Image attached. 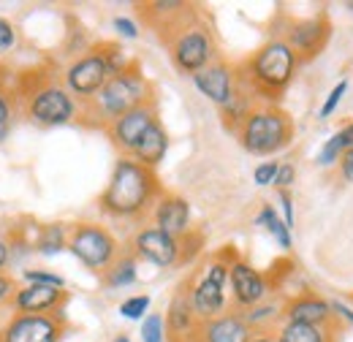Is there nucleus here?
I'll return each instance as SVG.
<instances>
[{
  "label": "nucleus",
  "instance_id": "nucleus-2",
  "mask_svg": "<svg viewBox=\"0 0 353 342\" xmlns=\"http://www.w3.org/2000/svg\"><path fill=\"white\" fill-rule=\"evenodd\" d=\"M299 57L285 41H266L245 66V74H236L239 82L248 87L256 98H266L269 103L283 95V90L291 85Z\"/></svg>",
  "mask_w": 353,
  "mask_h": 342
},
{
  "label": "nucleus",
  "instance_id": "nucleus-20",
  "mask_svg": "<svg viewBox=\"0 0 353 342\" xmlns=\"http://www.w3.org/2000/svg\"><path fill=\"white\" fill-rule=\"evenodd\" d=\"M152 210H155V212H152L155 225H158L161 231L172 234L174 239L188 234V225H190V204H188L182 196H172V193H169V196H161Z\"/></svg>",
  "mask_w": 353,
  "mask_h": 342
},
{
  "label": "nucleus",
  "instance_id": "nucleus-9",
  "mask_svg": "<svg viewBox=\"0 0 353 342\" xmlns=\"http://www.w3.org/2000/svg\"><path fill=\"white\" fill-rule=\"evenodd\" d=\"M109 79H112V68L103 60L101 49L95 46V49L85 52L79 60H74L68 66V71H65V90L71 95H77V98H90L92 101L106 87Z\"/></svg>",
  "mask_w": 353,
  "mask_h": 342
},
{
  "label": "nucleus",
  "instance_id": "nucleus-40",
  "mask_svg": "<svg viewBox=\"0 0 353 342\" xmlns=\"http://www.w3.org/2000/svg\"><path fill=\"white\" fill-rule=\"evenodd\" d=\"M8 261H11V248H8V245L0 239V269H3Z\"/></svg>",
  "mask_w": 353,
  "mask_h": 342
},
{
  "label": "nucleus",
  "instance_id": "nucleus-30",
  "mask_svg": "<svg viewBox=\"0 0 353 342\" xmlns=\"http://www.w3.org/2000/svg\"><path fill=\"white\" fill-rule=\"evenodd\" d=\"M277 171H280V163H277V161H264L261 166H256V171H253V182H256L259 188H269V185H274Z\"/></svg>",
  "mask_w": 353,
  "mask_h": 342
},
{
  "label": "nucleus",
  "instance_id": "nucleus-15",
  "mask_svg": "<svg viewBox=\"0 0 353 342\" xmlns=\"http://www.w3.org/2000/svg\"><path fill=\"white\" fill-rule=\"evenodd\" d=\"M329 19L326 17H312V19H302V22H294L288 28V36H285V43L294 49L296 57H315L326 41H329Z\"/></svg>",
  "mask_w": 353,
  "mask_h": 342
},
{
  "label": "nucleus",
  "instance_id": "nucleus-13",
  "mask_svg": "<svg viewBox=\"0 0 353 342\" xmlns=\"http://www.w3.org/2000/svg\"><path fill=\"white\" fill-rule=\"evenodd\" d=\"M228 283H231V294H234V307L236 310H253L266 301V280L261 272H256L248 261H231V272H228Z\"/></svg>",
  "mask_w": 353,
  "mask_h": 342
},
{
  "label": "nucleus",
  "instance_id": "nucleus-42",
  "mask_svg": "<svg viewBox=\"0 0 353 342\" xmlns=\"http://www.w3.org/2000/svg\"><path fill=\"white\" fill-rule=\"evenodd\" d=\"M114 342H131V337L128 334H120V337H114Z\"/></svg>",
  "mask_w": 353,
  "mask_h": 342
},
{
  "label": "nucleus",
  "instance_id": "nucleus-41",
  "mask_svg": "<svg viewBox=\"0 0 353 342\" xmlns=\"http://www.w3.org/2000/svg\"><path fill=\"white\" fill-rule=\"evenodd\" d=\"M250 342H277V340H274L272 334H256V337H253Z\"/></svg>",
  "mask_w": 353,
  "mask_h": 342
},
{
  "label": "nucleus",
  "instance_id": "nucleus-14",
  "mask_svg": "<svg viewBox=\"0 0 353 342\" xmlns=\"http://www.w3.org/2000/svg\"><path fill=\"white\" fill-rule=\"evenodd\" d=\"M193 85L201 95H207L215 106L225 109L236 95L239 79H236V68H231L228 63H210L204 71H199L193 77Z\"/></svg>",
  "mask_w": 353,
  "mask_h": 342
},
{
  "label": "nucleus",
  "instance_id": "nucleus-33",
  "mask_svg": "<svg viewBox=\"0 0 353 342\" xmlns=\"http://www.w3.org/2000/svg\"><path fill=\"white\" fill-rule=\"evenodd\" d=\"M294 179H296V169H294L291 163H280L277 179H274V188H280V190H288V188L294 185Z\"/></svg>",
  "mask_w": 353,
  "mask_h": 342
},
{
  "label": "nucleus",
  "instance_id": "nucleus-43",
  "mask_svg": "<svg viewBox=\"0 0 353 342\" xmlns=\"http://www.w3.org/2000/svg\"><path fill=\"white\" fill-rule=\"evenodd\" d=\"M348 8H351V11H353V3H348Z\"/></svg>",
  "mask_w": 353,
  "mask_h": 342
},
{
  "label": "nucleus",
  "instance_id": "nucleus-39",
  "mask_svg": "<svg viewBox=\"0 0 353 342\" xmlns=\"http://www.w3.org/2000/svg\"><path fill=\"white\" fill-rule=\"evenodd\" d=\"M332 310L340 315V321H348V323H353V312L345 307V304H332Z\"/></svg>",
  "mask_w": 353,
  "mask_h": 342
},
{
  "label": "nucleus",
  "instance_id": "nucleus-8",
  "mask_svg": "<svg viewBox=\"0 0 353 342\" xmlns=\"http://www.w3.org/2000/svg\"><path fill=\"white\" fill-rule=\"evenodd\" d=\"M169 52H172V60L182 74H190L196 77L199 71H204L212 57H215V43L207 28L201 25H193L188 30H182L174 41L169 43Z\"/></svg>",
  "mask_w": 353,
  "mask_h": 342
},
{
  "label": "nucleus",
  "instance_id": "nucleus-12",
  "mask_svg": "<svg viewBox=\"0 0 353 342\" xmlns=\"http://www.w3.org/2000/svg\"><path fill=\"white\" fill-rule=\"evenodd\" d=\"M133 253L136 258H144L150 261L152 266H174L182 250H179V239H174L172 234L161 231L158 225H144L141 231H136L133 237Z\"/></svg>",
  "mask_w": 353,
  "mask_h": 342
},
{
  "label": "nucleus",
  "instance_id": "nucleus-36",
  "mask_svg": "<svg viewBox=\"0 0 353 342\" xmlns=\"http://www.w3.org/2000/svg\"><path fill=\"white\" fill-rule=\"evenodd\" d=\"M280 204H283V214H285V225L294 228V201L288 190H280Z\"/></svg>",
  "mask_w": 353,
  "mask_h": 342
},
{
  "label": "nucleus",
  "instance_id": "nucleus-28",
  "mask_svg": "<svg viewBox=\"0 0 353 342\" xmlns=\"http://www.w3.org/2000/svg\"><path fill=\"white\" fill-rule=\"evenodd\" d=\"M150 304H152V299H150L147 294H141V296H131V299H125L123 304H120V315H123L125 321H139V318H147Z\"/></svg>",
  "mask_w": 353,
  "mask_h": 342
},
{
  "label": "nucleus",
  "instance_id": "nucleus-5",
  "mask_svg": "<svg viewBox=\"0 0 353 342\" xmlns=\"http://www.w3.org/2000/svg\"><path fill=\"white\" fill-rule=\"evenodd\" d=\"M68 250L74 253L77 261H82L90 272L103 274L117 258V239L98 223H79L74 225L71 237H68Z\"/></svg>",
  "mask_w": 353,
  "mask_h": 342
},
{
  "label": "nucleus",
  "instance_id": "nucleus-32",
  "mask_svg": "<svg viewBox=\"0 0 353 342\" xmlns=\"http://www.w3.org/2000/svg\"><path fill=\"white\" fill-rule=\"evenodd\" d=\"M14 43H17V30H14V25L0 17V52L14 49Z\"/></svg>",
  "mask_w": 353,
  "mask_h": 342
},
{
  "label": "nucleus",
  "instance_id": "nucleus-4",
  "mask_svg": "<svg viewBox=\"0 0 353 342\" xmlns=\"http://www.w3.org/2000/svg\"><path fill=\"white\" fill-rule=\"evenodd\" d=\"M236 136H239V144L245 147V152L264 158V155H274L291 144L294 125H291V117L280 106L264 103V106H256L245 117Z\"/></svg>",
  "mask_w": 353,
  "mask_h": 342
},
{
  "label": "nucleus",
  "instance_id": "nucleus-31",
  "mask_svg": "<svg viewBox=\"0 0 353 342\" xmlns=\"http://www.w3.org/2000/svg\"><path fill=\"white\" fill-rule=\"evenodd\" d=\"M345 90H348V82H345V79H343L340 85H334V90H332V92H329V98H326V103L321 106V117H329V114L340 106V101H343Z\"/></svg>",
  "mask_w": 353,
  "mask_h": 342
},
{
  "label": "nucleus",
  "instance_id": "nucleus-27",
  "mask_svg": "<svg viewBox=\"0 0 353 342\" xmlns=\"http://www.w3.org/2000/svg\"><path fill=\"white\" fill-rule=\"evenodd\" d=\"M345 152H348V147H345V141H343V133L337 130V133L323 144V150H321V155H318V163H321V166H332V163H337Z\"/></svg>",
  "mask_w": 353,
  "mask_h": 342
},
{
  "label": "nucleus",
  "instance_id": "nucleus-35",
  "mask_svg": "<svg viewBox=\"0 0 353 342\" xmlns=\"http://www.w3.org/2000/svg\"><path fill=\"white\" fill-rule=\"evenodd\" d=\"M8 125H11V103H8V95L0 90V139L8 133Z\"/></svg>",
  "mask_w": 353,
  "mask_h": 342
},
{
  "label": "nucleus",
  "instance_id": "nucleus-23",
  "mask_svg": "<svg viewBox=\"0 0 353 342\" xmlns=\"http://www.w3.org/2000/svg\"><path fill=\"white\" fill-rule=\"evenodd\" d=\"M139 258L136 253H125V256H120L101 277H103V283L109 285V288H125V285H133L136 283V274H139V263H136Z\"/></svg>",
  "mask_w": 353,
  "mask_h": 342
},
{
  "label": "nucleus",
  "instance_id": "nucleus-6",
  "mask_svg": "<svg viewBox=\"0 0 353 342\" xmlns=\"http://www.w3.org/2000/svg\"><path fill=\"white\" fill-rule=\"evenodd\" d=\"M25 112L33 123L41 125H65L79 114L74 95L57 82H41L25 92Z\"/></svg>",
  "mask_w": 353,
  "mask_h": 342
},
{
  "label": "nucleus",
  "instance_id": "nucleus-38",
  "mask_svg": "<svg viewBox=\"0 0 353 342\" xmlns=\"http://www.w3.org/2000/svg\"><path fill=\"white\" fill-rule=\"evenodd\" d=\"M340 171H343V177L353 182V150H348L343 158H340Z\"/></svg>",
  "mask_w": 353,
  "mask_h": 342
},
{
  "label": "nucleus",
  "instance_id": "nucleus-3",
  "mask_svg": "<svg viewBox=\"0 0 353 342\" xmlns=\"http://www.w3.org/2000/svg\"><path fill=\"white\" fill-rule=\"evenodd\" d=\"M150 101H155V90L141 74V68L131 63V68H125L123 74H114L106 87L92 101H88V112H92V120H98L106 130L117 117Z\"/></svg>",
  "mask_w": 353,
  "mask_h": 342
},
{
  "label": "nucleus",
  "instance_id": "nucleus-18",
  "mask_svg": "<svg viewBox=\"0 0 353 342\" xmlns=\"http://www.w3.org/2000/svg\"><path fill=\"white\" fill-rule=\"evenodd\" d=\"M332 304L315 294L296 296L283 307V323H302V326H329L332 323Z\"/></svg>",
  "mask_w": 353,
  "mask_h": 342
},
{
  "label": "nucleus",
  "instance_id": "nucleus-22",
  "mask_svg": "<svg viewBox=\"0 0 353 342\" xmlns=\"http://www.w3.org/2000/svg\"><path fill=\"white\" fill-rule=\"evenodd\" d=\"M277 342H334V323L329 326L283 323L277 332Z\"/></svg>",
  "mask_w": 353,
  "mask_h": 342
},
{
  "label": "nucleus",
  "instance_id": "nucleus-37",
  "mask_svg": "<svg viewBox=\"0 0 353 342\" xmlns=\"http://www.w3.org/2000/svg\"><path fill=\"white\" fill-rule=\"evenodd\" d=\"M14 294H17L14 280H11V277H6V274H0V304L11 301V299H14Z\"/></svg>",
  "mask_w": 353,
  "mask_h": 342
},
{
  "label": "nucleus",
  "instance_id": "nucleus-24",
  "mask_svg": "<svg viewBox=\"0 0 353 342\" xmlns=\"http://www.w3.org/2000/svg\"><path fill=\"white\" fill-rule=\"evenodd\" d=\"M256 223L259 225H264L266 231L280 242V248L283 250H288L291 248V228L285 225V220H280L277 217V212H274V207H261V212H259V217H256Z\"/></svg>",
  "mask_w": 353,
  "mask_h": 342
},
{
  "label": "nucleus",
  "instance_id": "nucleus-17",
  "mask_svg": "<svg viewBox=\"0 0 353 342\" xmlns=\"http://www.w3.org/2000/svg\"><path fill=\"white\" fill-rule=\"evenodd\" d=\"M65 291L63 288H52V285H22L17 288L11 307L17 312H28V315H52L57 307L65 304Z\"/></svg>",
  "mask_w": 353,
  "mask_h": 342
},
{
  "label": "nucleus",
  "instance_id": "nucleus-11",
  "mask_svg": "<svg viewBox=\"0 0 353 342\" xmlns=\"http://www.w3.org/2000/svg\"><path fill=\"white\" fill-rule=\"evenodd\" d=\"M158 123V106L155 101L144 103V106H136L128 114L117 117L109 128H106V136L112 139V144L117 150H123L125 155H133V150L139 147L141 136Z\"/></svg>",
  "mask_w": 353,
  "mask_h": 342
},
{
  "label": "nucleus",
  "instance_id": "nucleus-21",
  "mask_svg": "<svg viewBox=\"0 0 353 342\" xmlns=\"http://www.w3.org/2000/svg\"><path fill=\"white\" fill-rule=\"evenodd\" d=\"M166 152H169V133H166V128H163L161 120H158L152 128L141 136V141H139V147L133 150L131 158H136V161H139L141 166H147V169H155V166H161V161L166 158Z\"/></svg>",
  "mask_w": 353,
  "mask_h": 342
},
{
  "label": "nucleus",
  "instance_id": "nucleus-29",
  "mask_svg": "<svg viewBox=\"0 0 353 342\" xmlns=\"http://www.w3.org/2000/svg\"><path fill=\"white\" fill-rule=\"evenodd\" d=\"M25 285H52V288H65V280L54 272H46V269H28L25 274Z\"/></svg>",
  "mask_w": 353,
  "mask_h": 342
},
{
  "label": "nucleus",
  "instance_id": "nucleus-7",
  "mask_svg": "<svg viewBox=\"0 0 353 342\" xmlns=\"http://www.w3.org/2000/svg\"><path fill=\"white\" fill-rule=\"evenodd\" d=\"M228 272H231V263L215 258L204 266L201 277L196 283H190V301H193V310L199 315V321H212L223 315L225 310V283H228Z\"/></svg>",
  "mask_w": 353,
  "mask_h": 342
},
{
  "label": "nucleus",
  "instance_id": "nucleus-10",
  "mask_svg": "<svg viewBox=\"0 0 353 342\" xmlns=\"http://www.w3.org/2000/svg\"><path fill=\"white\" fill-rule=\"evenodd\" d=\"M63 332H65V321L57 315L17 312L0 329V342H57Z\"/></svg>",
  "mask_w": 353,
  "mask_h": 342
},
{
  "label": "nucleus",
  "instance_id": "nucleus-1",
  "mask_svg": "<svg viewBox=\"0 0 353 342\" xmlns=\"http://www.w3.org/2000/svg\"><path fill=\"white\" fill-rule=\"evenodd\" d=\"M161 182L155 169L141 166L136 158L125 155L114 163L106 190L101 193V212L112 217H139L161 199Z\"/></svg>",
  "mask_w": 353,
  "mask_h": 342
},
{
  "label": "nucleus",
  "instance_id": "nucleus-25",
  "mask_svg": "<svg viewBox=\"0 0 353 342\" xmlns=\"http://www.w3.org/2000/svg\"><path fill=\"white\" fill-rule=\"evenodd\" d=\"M63 248H68V237H65V228L63 225H46V228L39 231L36 250L41 256H57Z\"/></svg>",
  "mask_w": 353,
  "mask_h": 342
},
{
  "label": "nucleus",
  "instance_id": "nucleus-16",
  "mask_svg": "<svg viewBox=\"0 0 353 342\" xmlns=\"http://www.w3.org/2000/svg\"><path fill=\"white\" fill-rule=\"evenodd\" d=\"M201 323H204V321H199V315H196V310H193V301H190V283H185V285L176 291L174 299H172L169 315H166L169 337H172V342L199 337Z\"/></svg>",
  "mask_w": 353,
  "mask_h": 342
},
{
  "label": "nucleus",
  "instance_id": "nucleus-34",
  "mask_svg": "<svg viewBox=\"0 0 353 342\" xmlns=\"http://www.w3.org/2000/svg\"><path fill=\"white\" fill-rule=\"evenodd\" d=\"M112 25H114L117 36H123V39H136V36H139V28H136V22H133V19H128V17H117Z\"/></svg>",
  "mask_w": 353,
  "mask_h": 342
},
{
  "label": "nucleus",
  "instance_id": "nucleus-26",
  "mask_svg": "<svg viewBox=\"0 0 353 342\" xmlns=\"http://www.w3.org/2000/svg\"><path fill=\"white\" fill-rule=\"evenodd\" d=\"M166 337H169V329H166L163 315H158V312L147 315L144 323H141V340L144 342H166Z\"/></svg>",
  "mask_w": 353,
  "mask_h": 342
},
{
  "label": "nucleus",
  "instance_id": "nucleus-19",
  "mask_svg": "<svg viewBox=\"0 0 353 342\" xmlns=\"http://www.w3.org/2000/svg\"><path fill=\"white\" fill-rule=\"evenodd\" d=\"M199 340L201 342H250L253 340V332H250V326L245 323L242 312H225V315H218V318L201 323Z\"/></svg>",
  "mask_w": 353,
  "mask_h": 342
}]
</instances>
